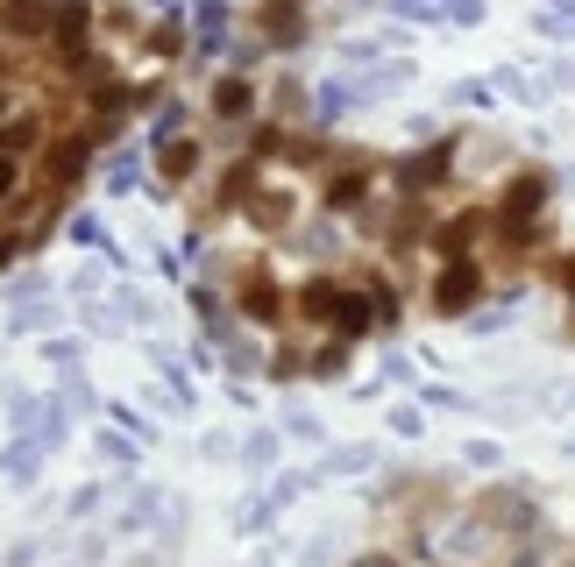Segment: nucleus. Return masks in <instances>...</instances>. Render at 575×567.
I'll return each mask as SVG.
<instances>
[{"instance_id": "39448f33", "label": "nucleus", "mask_w": 575, "mask_h": 567, "mask_svg": "<svg viewBox=\"0 0 575 567\" xmlns=\"http://www.w3.org/2000/svg\"><path fill=\"white\" fill-rule=\"evenodd\" d=\"M79 170H86V149L65 143V149H57V178H79Z\"/></svg>"}, {"instance_id": "423d86ee", "label": "nucleus", "mask_w": 575, "mask_h": 567, "mask_svg": "<svg viewBox=\"0 0 575 567\" xmlns=\"http://www.w3.org/2000/svg\"><path fill=\"white\" fill-rule=\"evenodd\" d=\"M355 567H398V560H391V554H362Z\"/></svg>"}, {"instance_id": "f03ea898", "label": "nucleus", "mask_w": 575, "mask_h": 567, "mask_svg": "<svg viewBox=\"0 0 575 567\" xmlns=\"http://www.w3.org/2000/svg\"><path fill=\"white\" fill-rule=\"evenodd\" d=\"M476 291H484V277H476L469 263H455L448 277H440V291H433V305H440V312H462V305L476 299Z\"/></svg>"}, {"instance_id": "6e6552de", "label": "nucleus", "mask_w": 575, "mask_h": 567, "mask_svg": "<svg viewBox=\"0 0 575 567\" xmlns=\"http://www.w3.org/2000/svg\"><path fill=\"white\" fill-rule=\"evenodd\" d=\"M562 284H568V291H575V256H568V270H562Z\"/></svg>"}, {"instance_id": "7ed1b4c3", "label": "nucleus", "mask_w": 575, "mask_h": 567, "mask_svg": "<svg viewBox=\"0 0 575 567\" xmlns=\"http://www.w3.org/2000/svg\"><path fill=\"white\" fill-rule=\"evenodd\" d=\"M214 107H221V114H227V121H235V114H242V107H248V86H242V78H227V86H221V92H214Z\"/></svg>"}, {"instance_id": "f257e3e1", "label": "nucleus", "mask_w": 575, "mask_h": 567, "mask_svg": "<svg viewBox=\"0 0 575 567\" xmlns=\"http://www.w3.org/2000/svg\"><path fill=\"white\" fill-rule=\"evenodd\" d=\"M540 199H547V178H519V185H511V199H505V221H511V242H526V234H533V227H526V213H533V206H540Z\"/></svg>"}, {"instance_id": "20e7f679", "label": "nucleus", "mask_w": 575, "mask_h": 567, "mask_svg": "<svg viewBox=\"0 0 575 567\" xmlns=\"http://www.w3.org/2000/svg\"><path fill=\"white\" fill-rule=\"evenodd\" d=\"M8 29H43V0H14V8H8Z\"/></svg>"}, {"instance_id": "0eeeda50", "label": "nucleus", "mask_w": 575, "mask_h": 567, "mask_svg": "<svg viewBox=\"0 0 575 567\" xmlns=\"http://www.w3.org/2000/svg\"><path fill=\"white\" fill-rule=\"evenodd\" d=\"M14 185V164H0V192H8Z\"/></svg>"}]
</instances>
